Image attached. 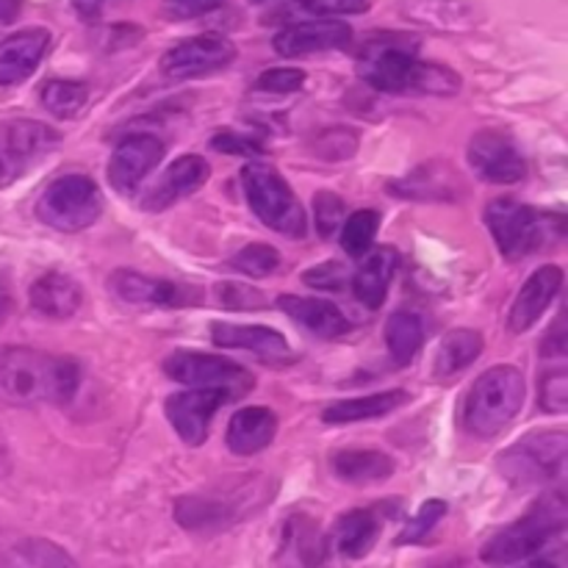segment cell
Returning a JSON list of instances; mask_svg holds the SVG:
<instances>
[{
    "label": "cell",
    "mask_w": 568,
    "mask_h": 568,
    "mask_svg": "<svg viewBox=\"0 0 568 568\" xmlns=\"http://www.w3.org/2000/svg\"><path fill=\"white\" fill-rule=\"evenodd\" d=\"M297 9L316 17L364 14V11H369V0H297Z\"/></svg>",
    "instance_id": "cell-40"
},
{
    "label": "cell",
    "mask_w": 568,
    "mask_h": 568,
    "mask_svg": "<svg viewBox=\"0 0 568 568\" xmlns=\"http://www.w3.org/2000/svg\"><path fill=\"white\" fill-rule=\"evenodd\" d=\"M331 469L338 480L366 486V483L388 480L397 466L386 453H377V449H344L333 455Z\"/></svg>",
    "instance_id": "cell-29"
},
{
    "label": "cell",
    "mask_w": 568,
    "mask_h": 568,
    "mask_svg": "<svg viewBox=\"0 0 568 568\" xmlns=\"http://www.w3.org/2000/svg\"><path fill=\"white\" fill-rule=\"evenodd\" d=\"M281 253L270 244H247L231 258V266L247 277H266L281 266Z\"/></svg>",
    "instance_id": "cell-35"
},
{
    "label": "cell",
    "mask_w": 568,
    "mask_h": 568,
    "mask_svg": "<svg viewBox=\"0 0 568 568\" xmlns=\"http://www.w3.org/2000/svg\"><path fill=\"white\" fill-rule=\"evenodd\" d=\"M31 308L48 320H67L75 314L83 303V292L70 275L64 272H44L42 277L31 283Z\"/></svg>",
    "instance_id": "cell-25"
},
{
    "label": "cell",
    "mask_w": 568,
    "mask_h": 568,
    "mask_svg": "<svg viewBox=\"0 0 568 568\" xmlns=\"http://www.w3.org/2000/svg\"><path fill=\"white\" fill-rule=\"evenodd\" d=\"M564 288V270L555 264H544L527 277V283L521 286V292L516 294L514 308H510L508 327L510 333H527L544 314L549 311V305L555 303V297Z\"/></svg>",
    "instance_id": "cell-17"
},
{
    "label": "cell",
    "mask_w": 568,
    "mask_h": 568,
    "mask_svg": "<svg viewBox=\"0 0 568 568\" xmlns=\"http://www.w3.org/2000/svg\"><path fill=\"white\" fill-rule=\"evenodd\" d=\"M277 308L316 338H342L349 333V320L327 300L283 294L277 300Z\"/></svg>",
    "instance_id": "cell-22"
},
{
    "label": "cell",
    "mask_w": 568,
    "mask_h": 568,
    "mask_svg": "<svg viewBox=\"0 0 568 568\" xmlns=\"http://www.w3.org/2000/svg\"><path fill=\"white\" fill-rule=\"evenodd\" d=\"M231 399L236 397L225 388H189V392H178L166 399L164 414L183 444L200 447L209 438L214 414Z\"/></svg>",
    "instance_id": "cell-13"
},
{
    "label": "cell",
    "mask_w": 568,
    "mask_h": 568,
    "mask_svg": "<svg viewBox=\"0 0 568 568\" xmlns=\"http://www.w3.org/2000/svg\"><path fill=\"white\" fill-rule=\"evenodd\" d=\"M39 222L61 233L87 231L103 214V194L89 175L70 172L48 183L33 209Z\"/></svg>",
    "instance_id": "cell-7"
},
{
    "label": "cell",
    "mask_w": 568,
    "mask_h": 568,
    "mask_svg": "<svg viewBox=\"0 0 568 568\" xmlns=\"http://www.w3.org/2000/svg\"><path fill=\"white\" fill-rule=\"evenodd\" d=\"M541 408L547 414H566L568 410V375L564 366L549 369L541 377Z\"/></svg>",
    "instance_id": "cell-39"
},
{
    "label": "cell",
    "mask_w": 568,
    "mask_h": 568,
    "mask_svg": "<svg viewBox=\"0 0 568 568\" xmlns=\"http://www.w3.org/2000/svg\"><path fill=\"white\" fill-rule=\"evenodd\" d=\"M386 344L388 355L397 366H408L425 347V325L410 311H397L386 322Z\"/></svg>",
    "instance_id": "cell-30"
},
{
    "label": "cell",
    "mask_w": 568,
    "mask_h": 568,
    "mask_svg": "<svg viewBox=\"0 0 568 568\" xmlns=\"http://www.w3.org/2000/svg\"><path fill=\"white\" fill-rule=\"evenodd\" d=\"M211 150H220V153L225 155H261L264 153V148H261V142H255V139L244 136V133H233V131H222L216 133V136H211Z\"/></svg>",
    "instance_id": "cell-41"
},
{
    "label": "cell",
    "mask_w": 568,
    "mask_h": 568,
    "mask_svg": "<svg viewBox=\"0 0 568 568\" xmlns=\"http://www.w3.org/2000/svg\"><path fill=\"white\" fill-rule=\"evenodd\" d=\"M164 372L170 381L183 383L192 388H225L233 397H244L255 386L253 375L236 361L225 355H205L189 353V349H175L164 361Z\"/></svg>",
    "instance_id": "cell-10"
},
{
    "label": "cell",
    "mask_w": 568,
    "mask_h": 568,
    "mask_svg": "<svg viewBox=\"0 0 568 568\" xmlns=\"http://www.w3.org/2000/svg\"><path fill=\"white\" fill-rule=\"evenodd\" d=\"M483 347H486L483 333L471 331V327L449 331L447 336L438 342L436 358H433V377L449 381V377H455L458 372H464L466 366L475 364V361L480 358Z\"/></svg>",
    "instance_id": "cell-27"
},
{
    "label": "cell",
    "mask_w": 568,
    "mask_h": 568,
    "mask_svg": "<svg viewBox=\"0 0 568 568\" xmlns=\"http://www.w3.org/2000/svg\"><path fill=\"white\" fill-rule=\"evenodd\" d=\"M0 568H78L75 560L44 538H26L6 549Z\"/></svg>",
    "instance_id": "cell-31"
},
{
    "label": "cell",
    "mask_w": 568,
    "mask_h": 568,
    "mask_svg": "<svg viewBox=\"0 0 568 568\" xmlns=\"http://www.w3.org/2000/svg\"><path fill=\"white\" fill-rule=\"evenodd\" d=\"M242 189L253 214L270 231L283 233L288 239H305L308 216L281 172L266 164H247L242 170Z\"/></svg>",
    "instance_id": "cell-6"
},
{
    "label": "cell",
    "mask_w": 568,
    "mask_h": 568,
    "mask_svg": "<svg viewBox=\"0 0 568 568\" xmlns=\"http://www.w3.org/2000/svg\"><path fill=\"white\" fill-rule=\"evenodd\" d=\"M277 433V416L272 408L264 405H253V408H242L233 414L231 425H227V449L233 455H258L272 444Z\"/></svg>",
    "instance_id": "cell-23"
},
{
    "label": "cell",
    "mask_w": 568,
    "mask_h": 568,
    "mask_svg": "<svg viewBox=\"0 0 568 568\" xmlns=\"http://www.w3.org/2000/svg\"><path fill=\"white\" fill-rule=\"evenodd\" d=\"M236 59V44L222 33H200L161 55V72L172 81L209 75Z\"/></svg>",
    "instance_id": "cell-12"
},
{
    "label": "cell",
    "mask_w": 568,
    "mask_h": 568,
    "mask_svg": "<svg viewBox=\"0 0 568 568\" xmlns=\"http://www.w3.org/2000/svg\"><path fill=\"white\" fill-rule=\"evenodd\" d=\"M303 281L314 288H342L344 270L331 261V264H322V266H316V270L305 272Z\"/></svg>",
    "instance_id": "cell-42"
},
{
    "label": "cell",
    "mask_w": 568,
    "mask_h": 568,
    "mask_svg": "<svg viewBox=\"0 0 568 568\" xmlns=\"http://www.w3.org/2000/svg\"><path fill=\"white\" fill-rule=\"evenodd\" d=\"M89 100V87L83 81H48L42 87V105L59 120L81 114Z\"/></svg>",
    "instance_id": "cell-33"
},
{
    "label": "cell",
    "mask_w": 568,
    "mask_h": 568,
    "mask_svg": "<svg viewBox=\"0 0 568 568\" xmlns=\"http://www.w3.org/2000/svg\"><path fill=\"white\" fill-rule=\"evenodd\" d=\"M399 255L392 247H377L372 253L364 255L358 272L353 277V292L358 297L361 305L377 311L388 297V286L394 281V272H397Z\"/></svg>",
    "instance_id": "cell-24"
},
{
    "label": "cell",
    "mask_w": 568,
    "mask_h": 568,
    "mask_svg": "<svg viewBox=\"0 0 568 568\" xmlns=\"http://www.w3.org/2000/svg\"><path fill=\"white\" fill-rule=\"evenodd\" d=\"M568 505L560 491L544 494L541 499L530 505L521 519L514 525L503 527L488 544L483 547L480 558L488 566H514L521 560H530L532 555L541 552L552 538H558L566 530Z\"/></svg>",
    "instance_id": "cell-3"
},
{
    "label": "cell",
    "mask_w": 568,
    "mask_h": 568,
    "mask_svg": "<svg viewBox=\"0 0 568 568\" xmlns=\"http://www.w3.org/2000/svg\"><path fill=\"white\" fill-rule=\"evenodd\" d=\"M170 9H175L178 14H200V11H209L216 0H166Z\"/></svg>",
    "instance_id": "cell-43"
},
{
    "label": "cell",
    "mask_w": 568,
    "mask_h": 568,
    "mask_svg": "<svg viewBox=\"0 0 568 568\" xmlns=\"http://www.w3.org/2000/svg\"><path fill=\"white\" fill-rule=\"evenodd\" d=\"M486 225L491 231L497 250L508 261H521L538 253L547 244L564 239V216L547 214L514 197H499L488 203Z\"/></svg>",
    "instance_id": "cell-5"
},
{
    "label": "cell",
    "mask_w": 568,
    "mask_h": 568,
    "mask_svg": "<svg viewBox=\"0 0 568 568\" xmlns=\"http://www.w3.org/2000/svg\"><path fill=\"white\" fill-rule=\"evenodd\" d=\"M9 466H11V460H9V449H6V444L0 442V477H3L6 471H9Z\"/></svg>",
    "instance_id": "cell-47"
},
{
    "label": "cell",
    "mask_w": 568,
    "mask_h": 568,
    "mask_svg": "<svg viewBox=\"0 0 568 568\" xmlns=\"http://www.w3.org/2000/svg\"><path fill=\"white\" fill-rule=\"evenodd\" d=\"M419 42L403 33L372 37L358 55V75L372 89L386 94H455L460 75L444 64H430L416 55Z\"/></svg>",
    "instance_id": "cell-1"
},
{
    "label": "cell",
    "mask_w": 568,
    "mask_h": 568,
    "mask_svg": "<svg viewBox=\"0 0 568 568\" xmlns=\"http://www.w3.org/2000/svg\"><path fill=\"white\" fill-rule=\"evenodd\" d=\"M469 164L488 183H519L527 178V159L519 142L503 128H483L469 142Z\"/></svg>",
    "instance_id": "cell-11"
},
{
    "label": "cell",
    "mask_w": 568,
    "mask_h": 568,
    "mask_svg": "<svg viewBox=\"0 0 568 568\" xmlns=\"http://www.w3.org/2000/svg\"><path fill=\"white\" fill-rule=\"evenodd\" d=\"M250 3H266V0H250Z\"/></svg>",
    "instance_id": "cell-49"
},
{
    "label": "cell",
    "mask_w": 568,
    "mask_h": 568,
    "mask_svg": "<svg viewBox=\"0 0 568 568\" xmlns=\"http://www.w3.org/2000/svg\"><path fill=\"white\" fill-rule=\"evenodd\" d=\"M211 175V166L203 155H181L170 164V170L153 183V189L148 192V197L142 200V209L150 214H159V211L170 209L178 200L189 197V194L197 192Z\"/></svg>",
    "instance_id": "cell-18"
},
{
    "label": "cell",
    "mask_w": 568,
    "mask_h": 568,
    "mask_svg": "<svg viewBox=\"0 0 568 568\" xmlns=\"http://www.w3.org/2000/svg\"><path fill=\"white\" fill-rule=\"evenodd\" d=\"M333 538H336V547L344 558H364V555H369L375 549L377 538H381V516L369 508L349 510V514H344L336 521Z\"/></svg>",
    "instance_id": "cell-28"
},
{
    "label": "cell",
    "mask_w": 568,
    "mask_h": 568,
    "mask_svg": "<svg viewBox=\"0 0 568 568\" xmlns=\"http://www.w3.org/2000/svg\"><path fill=\"white\" fill-rule=\"evenodd\" d=\"M164 159V142L153 133H131L116 144L109 161V183L120 194H133L139 183Z\"/></svg>",
    "instance_id": "cell-15"
},
{
    "label": "cell",
    "mask_w": 568,
    "mask_h": 568,
    "mask_svg": "<svg viewBox=\"0 0 568 568\" xmlns=\"http://www.w3.org/2000/svg\"><path fill=\"white\" fill-rule=\"evenodd\" d=\"M111 292L131 305H161V308H186L203 303V292L186 283L150 277L133 270H116L111 275Z\"/></svg>",
    "instance_id": "cell-14"
},
{
    "label": "cell",
    "mask_w": 568,
    "mask_h": 568,
    "mask_svg": "<svg viewBox=\"0 0 568 568\" xmlns=\"http://www.w3.org/2000/svg\"><path fill=\"white\" fill-rule=\"evenodd\" d=\"M20 0H0V22H14L20 17Z\"/></svg>",
    "instance_id": "cell-45"
},
{
    "label": "cell",
    "mask_w": 568,
    "mask_h": 568,
    "mask_svg": "<svg viewBox=\"0 0 568 568\" xmlns=\"http://www.w3.org/2000/svg\"><path fill=\"white\" fill-rule=\"evenodd\" d=\"M61 133L37 120L0 122V189L20 181L59 150Z\"/></svg>",
    "instance_id": "cell-9"
},
{
    "label": "cell",
    "mask_w": 568,
    "mask_h": 568,
    "mask_svg": "<svg viewBox=\"0 0 568 568\" xmlns=\"http://www.w3.org/2000/svg\"><path fill=\"white\" fill-rule=\"evenodd\" d=\"M527 397V383L516 366L503 364L483 372L464 405V427L475 438L499 436L519 416Z\"/></svg>",
    "instance_id": "cell-4"
},
{
    "label": "cell",
    "mask_w": 568,
    "mask_h": 568,
    "mask_svg": "<svg viewBox=\"0 0 568 568\" xmlns=\"http://www.w3.org/2000/svg\"><path fill=\"white\" fill-rule=\"evenodd\" d=\"M566 449V430L530 433L499 455V471L514 486H536V483L555 480L564 471Z\"/></svg>",
    "instance_id": "cell-8"
},
{
    "label": "cell",
    "mask_w": 568,
    "mask_h": 568,
    "mask_svg": "<svg viewBox=\"0 0 568 568\" xmlns=\"http://www.w3.org/2000/svg\"><path fill=\"white\" fill-rule=\"evenodd\" d=\"M11 305H14V300H11L9 283H6V281H0V322H3L6 316L11 314Z\"/></svg>",
    "instance_id": "cell-46"
},
{
    "label": "cell",
    "mask_w": 568,
    "mask_h": 568,
    "mask_svg": "<svg viewBox=\"0 0 568 568\" xmlns=\"http://www.w3.org/2000/svg\"><path fill=\"white\" fill-rule=\"evenodd\" d=\"M81 383V366L64 355L31 347H0V403L67 405Z\"/></svg>",
    "instance_id": "cell-2"
},
{
    "label": "cell",
    "mask_w": 568,
    "mask_h": 568,
    "mask_svg": "<svg viewBox=\"0 0 568 568\" xmlns=\"http://www.w3.org/2000/svg\"><path fill=\"white\" fill-rule=\"evenodd\" d=\"M444 514H447V503H444V499H427V503L419 508V514H416L414 519L408 521V527L399 532V538H397L399 547L425 541V538L436 530L438 521L444 519Z\"/></svg>",
    "instance_id": "cell-36"
},
{
    "label": "cell",
    "mask_w": 568,
    "mask_h": 568,
    "mask_svg": "<svg viewBox=\"0 0 568 568\" xmlns=\"http://www.w3.org/2000/svg\"><path fill=\"white\" fill-rule=\"evenodd\" d=\"M325 558L327 541L320 525L305 514L288 516L286 525H283L281 552H277L281 568H320Z\"/></svg>",
    "instance_id": "cell-20"
},
{
    "label": "cell",
    "mask_w": 568,
    "mask_h": 568,
    "mask_svg": "<svg viewBox=\"0 0 568 568\" xmlns=\"http://www.w3.org/2000/svg\"><path fill=\"white\" fill-rule=\"evenodd\" d=\"M410 403V394L405 388H392V392L364 394L355 399H338V403L327 405L322 410V422L327 425H353V422L366 419H383V416L394 414L397 408Z\"/></svg>",
    "instance_id": "cell-26"
},
{
    "label": "cell",
    "mask_w": 568,
    "mask_h": 568,
    "mask_svg": "<svg viewBox=\"0 0 568 568\" xmlns=\"http://www.w3.org/2000/svg\"><path fill=\"white\" fill-rule=\"evenodd\" d=\"M109 3L111 0H72V6H75V11L83 17V20H94V17H98Z\"/></svg>",
    "instance_id": "cell-44"
},
{
    "label": "cell",
    "mask_w": 568,
    "mask_h": 568,
    "mask_svg": "<svg viewBox=\"0 0 568 568\" xmlns=\"http://www.w3.org/2000/svg\"><path fill=\"white\" fill-rule=\"evenodd\" d=\"M519 568H558L555 564H549V560H532V564H525Z\"/></svg>",
    "instance_id": "cell-48"
},
{
    "label": "cell",
    "mask_w": 568,
    "mask_h": 568,
    "mask_svg": "<svg viewBox=\"0 0 568 568\" xmlns=\"http://www.w3.org/2000/svg\"><path fill=\"white\" fill-rule=\"evenodd\" d=\"M50 48L48 28H22L0 42V87L28 81Z\"/></svg>",
    "instance_id": "cell-19"
},
{
    "label": "cell",
    "mask_w": 568,
    "mask_h": 568,
    "mask_svg": "<svg viewBox=\"0 0 568 568\" xmlns=\"http://www.w3.org/2000/svg\"><path fill=\"white\" fill-rule=\"evenodd\" d=\"M353 42V28L342 20H308L294 22V26L283 28L275 37V50L283 59H297V55L322 53V50H342L349 48Z\"/></svg>",
    "instance_id": "cell-16"
},
{
    "label": "cell",
    "mask_w": 568,
    "mask_h": 568,
    "mask_svg": "<svg viewBox=\"0 0 568 568\" xmlns=\"http://www.w3.org/2000/svg\"><path fill=\"white\" fill-rule=\"evenodd\" d=\"M305 87V72L297 67H272V70L261 72V78L255 81L258 92L270 94H292L300 92Z\"/></svg>",
    "instance_id": "cell-38"
},
{
    "label": "cell",
    "mask_w": 568,
    "mask_h": 568,
    "mask_svg": "<svg viewBox=\"0 0 568 568\" xmlns=\"http://www.w3.org/2000/svg\"><path fill=\"white\" fill-rule=\"evenodd\" d=\"M392 192H397V197H410V200H442V197H455V183H453V170L447 166V172H427V166H419L410 175H405L403 181H394Z\"/></svg>",
    "instance_id": "cell-32"
},
{
    "label": "cell",
    "mask_w": 568,
    "mask_h": 568,
    "mask_svg": "<svg viewBox=\"0 0 568 568\" xmlns=\"http://www.w3.org/2000/svg\"><path fill=\"white\" fill-rule=\"evenodd\" d=\"M211 342L225 349H244L250 355H258L261 361L288 358V342L266 325H227V322H216V325H211Z\"/></svg>",
    "instance_id": "cell-21"
},
{
    "label": "cell",
    "mask_w": 568,
    "mask_h": 568,
    "mask_svg": "<svg viewBox=\"0 0 568 568\" xmlns=\"http://www.w3.org/2000/svg\"><path fill=\"white\" fill-rule=\"evenodd\" d=\"M377 227H381V214L369 209L355 211L349 220L342 222V247L344 253L353 255V258H364L372 250L377 236Z\"/></svg>",
    "instance_id": "cell-34"
},
{
    "label": "cell",
    "mask_w": 568,
    "mask_h": 568,
    "mask_svg": "<svg viewBox=\"0 0 568 568\" xmlns=\"http://www.w3.org/2000/svg\"><path fill=\"white\" fill-rule=\"evenodd\" d=\"M314 220L316 233L322 239H331L344 222V200L333 192H320L314 197Z\"/></svg>",
    "instance_id": "cell-37"
}]
</instances>
